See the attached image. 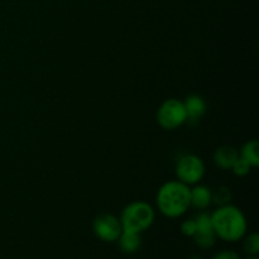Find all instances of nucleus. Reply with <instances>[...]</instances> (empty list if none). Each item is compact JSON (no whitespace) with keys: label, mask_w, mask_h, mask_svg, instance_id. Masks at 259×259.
Returning <instances> with one entry per match:
<instances>
[{"label":"nucleus","mask_w":259,"mask_h":259,"mask_svg":"<svg viewBox=\"0 0 259 259\" xmlns=\"http://www.w3.org/2000/svg\"><path fill=\"white\" fill-rule=\"evenodd\" d=\"M210 217L219 239L227 243H237L247 235L248 223L239 207L232 204L222 205Z\"/></svg>","instance_id":"f257e3e1"},{"label":"nucleus","mask_w":259,"mask_h":259,"mask_svg":"<svg viewBox=\"0 0 259 259\" xmlns=\"http://www.w3.org/2000/svg\"><path fill=\"white\" fill-rule=\"evenodd\" d=\"M156 204L163 217L169 219L182 217L191 207V189L179 180L166 182L157 192Z\"/></svg>","instance_id":"f03ea898"},{"label":"nucleus","mask_w":259,"mask_h":259,"mask_svg":"<svg viewBox=\"0 0 259 259\" xmlns=\"http://www.w3.org/2000/svg\"><path fill=\"white\" fill-rule=\"evenodd\" d=\"M154 218L156 212L151 204L146 201H133L124 207L119 220L124 232L142 234L152 227Z\"/></svg>","instance_id":"7ed1b4c3"},{"label":"nucleus","mask_w":259,"mask_h":259,"mask_svg":"<svg viewBox=\"0 0 259 259\" xmlns=\"http://www.w3.org/2000/svg\"><path fill=\"white\" fill-rule=\"evenodd\" d=\"M157 123L164 131H175L187 121L184 101L179 99H167L157 110Z\"/></svg>","instance_id":"20e7f679"},{"label":"nucleus","mask_w":259,"mask_h":259,"mask_svg":"<svg viewBox=\"0 0 259 259\" xmlns=\"http://www.w3.org/2000/svg\"><path fill=\"white\" fill-rule=\"evenodd\" d=\"M177 180L184 184L197 185L205 176V163L196 154H184L176 163Z\"/></svg>","instance_id":"39448f33"},{"label":"nucleus","mask_w":259,"mask_h":259,"mask_svg":"<svg viewBox=\"0 0 259 259\" xmlns=\"http://www.w3.org/2000/svg\"><path fill=\"white\" fill-rule=\"evenodd\" d=\"M94 234L105 243H114L118 240L120 234L123 233L120 220L115 215L103 212L99 214L93 222Z\"/></svg>","instance_id":"423d86ee"},{"label":"nucleus","mask_w":259,"mask_h":259,"mask_svg":"<svg viewBox=\"0 0 259 259\" xmlns=\"http://www.w3.org/2000/svg\"><path fill=\"white\" fill-rule=\"evenodd\" d=\"M194 220L196 223V233L192 237L195 244L201 249H210L214 247L217 242V234L214 232L211 217L209 212H199Z\"/></svg>","instance_id":"0eeeda50"},{"label":"nucleus","mask_w":259,"mask_h":259,"mask_svg":"<svg viewBox=\"0 0 259 259\" xmlns=\"http://www.w3.org/2000/svg\"><path fill=\"white\" fill-rule=\"evenodd\" d=\"M184 105L186 109L187 121L200 120L206 113V101L196 94L187 96L184 101Z\"/></svg>","instance_id":"6e6552de"},{"label":"nucleus","mask_w":259,"mask_h":259,"mask_svg":"<svg viewBox=\"0 0 259 259\" xmlns=\"http://www.w3.org/2000/svg\"><path fill=\"white\" fill-rule=\"evenodd\" d=\"M239 153L237 149L232 146H222L215 149L214 152V163L215 166L222 169H229L237 161Z\"/></svg>","instance_id":"1a4fd4ad"},{"label":"nucleus","mask_w":259,"mask_h":259,"mask_svg":"<svg viewBox=\"0 0 259 259\" xmlns=\"http://www.w3.org/2000/svg\"><path fill=\"white\" fill-rule=\"evenodd\" d=\"M211 190L204 185H196L191 189V206L195 209L205 210L211 204Z\"/></svg>","instance_id":"9d476101"},{"label":"nucleus","mask_w":259,"mask_h":259,"mask_svg":"<svg viewBox=\"0 0 259 259\" xmlns=\"http://www.w3.org/2000/svg\"><path fill=\"white\" fill-rule=\"evenodd\" d=\"M116 242H118L121 252L125 253V254H133L141 248L142 238L141 234H138V233L124 232L123 230V233H121Z\"/></svg>","instance_id":"9b49d317"},{"label":"nucleus","mask_w":259,"mask_h":259,"mask_svg":"<svg viewBox=\"0 0 259 259\" xmlns=\"http://www.w3.org/2000/svg\"><path fill=\"white\" fill-rule=\"evenodd\" d=\"M240 158L244 159L245 162L252 167H258L259 164V143L257 139L248 141L240 149Z\"/></svg>","instance_id":"f8f14e48"},{"label":"nucleus","mask_w":259,"mask_h":259,"mask_svg":"<svg viewBox=\"0 0 259 259\" xmlns=\"http://www.w3.org/2000/svg\"><path fill=\"white\" fill-rule=\"evenodd\" d=\"M230 200H232V192L229 187L219 186L214 192H211V202L219 206L230 204Z\"/></svg>","instance_id":"ddd939ff"},{"label":"nucleus","mask_w":259,"mask_h":259,"mask_svg":"<svg viewBox=\"0 0 259 259\" xmlns=\"http://www.w3.org/2000/svg\"><path fill=\"white\" fill-rule=\"evenodd\" d=\"M244 239V252L248 255H258L259 253V235L257 233H252V234L247 235V237L243 238Z\"/></svg>","instance_id":"4468645a"},{"label":"nucleus","mask_w":259,"mask_h":259,"mask_svg":"<svg viewBox=\"0 0 259 259\" xmlns=\"http://www.w3.org/2000/svg\"><path fill=\"white\" fill-rule=\"evenodd\" d=\"M250 169H252V166H250L248 162H245L243 158H240V157H238V159L232 166L233 174L238 177L247 176V175L250 172Z\"/></svg>","instance_id":"2eb2a0df"},{"label":"nucleus","mask_w":259,"mask_h":259,"mask_svg":"<svg viewBox=\"0 0 259 259\" xmlns=\"http://www.w3.org/2000/svg\"><path fill=\"white\" fill-rule=\"evenodd\" d=\"M181 233L185 235V237L192 238L196 233V223H195L194 219L185 220L181 224Z\"/></svg>","instance_id":"dca6fc26"},{"label":"nucleus","mask_w":259,"mask_h":259,"mask_svg":"<svg viewBox=\"0 0 259 259\" xmlns=\"http://www.w3.org/2000/svg\"><path fill=\"white\" fill-rule=\"evenodd\" d=\"M211 259H240L239 254L234 250H230V249H224V250H220V252L215 253L212 255Z\"/></svg>","instance_id":"f3484780"},{"label":"nucleus","mask_w":259,"mask_h":259,"mask_svg":"<svg viewBox=\"0 0 259 259\" xmlns=\"http://www.w3.org/2000/svg\"><path fill=\"white\" fill-rule=\"evenodd\" d=\"M189 259H205V258L200 257V255H194V257H191V258H189Z\"/></svg>","instance_id":"a211bd4d"},{"label":"nucleus","mask_w":259,"mask_h":259,"mask_svg":"<svg viewBox=\"0 0 259 259\" xmlns=\"http://www.w3.org/2000/svg\"><path fill=\"white\" fill-rule=\"evenodd\" d=\"M245 259H258V257L257 255H249V257L245 258Z\"/></svg>","instance_id":"6ab92c4d"}]
</instances>
